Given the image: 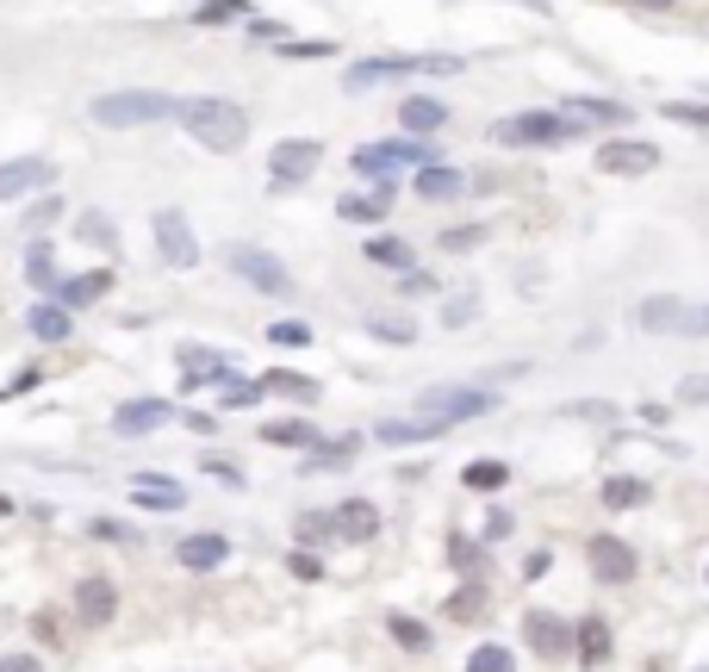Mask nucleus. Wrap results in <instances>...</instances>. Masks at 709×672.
I'll return each mask as SVG.
<instances>
[{
	"label": "nucleus",
	"instance_id": "obj_12",
	"mask_svg": "<svg viewBox=\"0 0 709 672\" xmlns=\"http://www.w3.org/2000/svg\"><path fill=\"white\" fill-rule=\"evenodd\" d=\"M597 169L604 174H653L660 169V150H653L648 137H616L597 150Z\"/></svg>",
	"mask_w": 709,
	"mask_h": 672
},
{
	"label": "nucleus",
	"instance_id": "obj_35",
	"mask_svg": "<svg viewBox=\"0 0 709 672\" xmlns=\"http://www.w3.org/2000/svg\"><path fill=\"white\" fill-rule=\"evenodd\" d=\"M467 672H517V660H511V648H499V641H485V648H473Z\"/></svg>",
	"mask_w": 709,
	"mask_h": 672
},
{
	"label": "nucleus",
	"instance_id": "obj_54",
	"mask_svg": "<svg viewBox=\"0 0 709 672\" xmlns=\"http://www.w3.org/2000/svg\"><path fill=\"white\" fill-rule=\"evenodd\" d=\"M0 517H13V499H7V492H0Z\"/></svg>",
	"mask_w": 709,
	"mask_h": 672
},
{
	"label": "nucleus",
	"instance_id": "obj_9",
	"mask_svg": "<svg viewBox=\"0 0 709 672\" xmlns=\"http://www.w3.org/2000/svg\"><path fill=\"white\" fill-rule=\"evenodd\" d=\"M57 169L44 156H20V162H0V200H25V193H50Z\"/></svg>",
	"mask_w": 709,
	"mask_h": 672
},
{
	"label": "nucleus",
	"instance_id": "obj_47",
	"mask_svg": "<svg viewBox=\"0 0 709 672\" xmlns=\"http://www.w3.org/2000/svg\"><path fill=\"white\" fill-rule=\"evenodd\" d=\"M0 672H44V660H38V653H7Z\"/></svg>",
	"mask_w": 709,
	"mask_h": 672
},
{
	"label": "nucleus",
	"instance_id": "obj_34",
	"mask_svg": "<svg viewBox=\"0 0 709 672\" xmlns=\"http://www.w3.org/2000/svg\"><path fill=\"white\" fill-rule=\"evenodd\" d=\"M604 504H610V511H634V504H648V480H610V486H604Z\"/></svg>",
	"mask_w": 709,
	"mask_h": 672
},
{
	"label": "nucleus",
	"instance_id": "obj_14",
	"mask_svg": "<svg viewBox=\"0 0 709 672\" xmlns=\"http://www.w3.org/2000/svg\"><path fill=\"white\" fill-rule=\"evenodd\" d=\"M318 162H324V144H311V137H287V144H274L268 174L281 181V187H287V181H306Z\"/></svg>",
	"mask_w": 709,
	"mask_h": 672
},
{
	"label": "nucleus",
	"instance_id": "obj_20",
	"mask_svg": "<svg viewBox=\"0 0 709 672\" xmlns=\"http://www.w3.org/2000/svg\"><path fill=\"white\" fill-rule=\"evenodd\" d=\"M230 542L225 536H187L181 542V567H193V573H211V567H225Z\"/></svg>",
	"mask_w": 709,
	"mask_h": 672
},
{
	"label": "nucleus",
	"instance_id": "obj_45",
	"mask_svg": "<svg viewBox=\"0 0 709 672\" xmlns=\"http://www.w3.org/2000/svg\"><path fill=\"white\" fill-rule=\"evenodd\" d=\"M268 337H274V343H287V349H306V343H311V330H306V324H274Z\"/></svg>",
	"mask_w": 709,
	"mask_h": 672
},
{
	"label": "nucleus",
	"instance_id": "obj_36",
	"mask_svg": "<svg viewBox=\"0 0 709 672\" xmlns=\"http://www.w3.org/2000/svg\"><path fill=\"white\" fill-rule=\"evenodd\" d=\"M448 616H455V623H480V616H485V592H480V585L455 592V597H448Z\"/></svg>",
	"mask_w": 709,
	"mask_h": 672
},
{
	"label": "nucleus",
	"instance_id": "obj_43",
	"mask_svg": "<svg viewBox=\"0 0 709 672\" xmlns=\"http://www.w3.org/2000/svg\"><path fill=\"white\" fill-rule=\"evenodd\" d=\"M678 399H685V405H709V374H685V380H678Z\"/></svg>",
	"mask_w": 709,
	"mask_h": 672
},
{
	"label": "nucleus",
	"instance_id": "obj_5",
	"mask_svg": "<svg viewBox=\"0 0 709 672\" xmlns=\"http://www.w3.org/2000/svg\"><path fill=\"white\" fill-rule=\"evenodd\" d=\"M423 418H442V423H460V418H485V411H492V392H485V386H430V392H423Z\"/></svg>",
	"mask_w": 709,
	"mask_h": 672
},
{
	"label": "nucleus",
	"instance_id": "obj_52",
	"mask_svg": "<svg viewBox=\"0 0 709 672\" xmlns=\"http://www.w3.org/2000/svg\"><path fill=\"white\" fill-rule=\"evenodd\" d=\"M622 7H634V13H666L672 0H622Z\"/></svg>",
	"mask_w": 709,
	"mask_h": 672
},
{
	"label": "nucleus",
	"instance_id": "obj_40",
	"mask_svg": "<svg viewBox=\"0 0 709 672\" xmlns=\"http://www.w3.org/2000/svg\"><path fill=\"white\" fill-rule=\"evenodd\" d=\"M392 635H399V648H411V653L430 648V629H423V623H411V616H392Z\"/></svg>",
	"mask_w": 709,
	"mask_h": 672
},
{
	"label": "nucleus",
	"instance_id": "obj_4",
	"mask_svg": "<svg viewBox=\"0 0 709 672\" xmlns=\"http://www.w3.org/2000/svg\"><path fill=\"white\" fill-rule=\"evenodd\" d=\"M560 137H573V118L560 113H511L492 125V144H511V150H548Z\"/></svg>",
	"mask_w": 709,
	"mask_h": 672
},
{
	"label": "nucleus",
	"instance_id": "obj_44",
	"mask_svg": "<svg viewBox=\"0 0 709 672\" xmlns=\"http://www.w3.org/2000/svg\"><path fill=\"white\" fill-rule=\"evenodd\" d=\"M367 330H374V337H386V343H411V337H418L411 324H386V318H367Z\"/></svg>",
	"mask_w": 709,
	"mask_h": 672
},
{
	"label": "nucleus",
	"instance_id": "obj_3",
	"mask_svg": "<svg viewBox=\"0 0 709 672\" xmlns=\"http://www.w3.org/2000/svg\"><path fill=\"white\" fill-rule=\"evenodd\" d=\"M455 69H460V57H367L343 76V88L348 94H367V88L399 81V76H455Z\"/></svg>",
	"mask_w": 709,
	"mask_h": 672
},
{
	"label": "nucleus",
	"instance_id": "obj_24",
	"mask_svg": "<svg viewBox=\"0 0 709 672\" xmlns=\"http://www.w3.org/2000/svg\"><path fill=\"white\" fill-rule=\"evenodd\" d=\"M399 118H404V132H411V137H430V132H442V125H448V113H442L436 100H404Z\"/></svg>",
	"mask_w": 709,
	"mask_h": 672
},
{
	"label": "nucleus",
	"instance_id": "obj_42",
	"mask_svg": "<svg viewBox=\"0 0 709 672\" xmlns=\"http://www.w3.org/2000/svg\"><path fill=\"white\" fill-rule=\"evenodd\" d=\"M76 231H81V243H100V250H113V225H106L100 212H94V218H81Z\"/></svg>",
	"mask_w": 709,
	"mask_h": 672
},
{
	"label": "nucleus",
	"instance_id": "obj_11",
	"mask_svg": "<svg viewBox=\"0 0 709 672\" xmlns=\"http://www.w3.org/2000/svg\"><path fill=\"white\" fill-rule=\"evenodd\" d=\"M156 250H162L169 269H199V243H193L181 212H156Z\"/></svg>",
	"mask_w": 709,
	"mask_h": 672
},
{
	"label": "nucleus",
	"instance_id": "obj_28",
	"mask_svg": "<svg viewBox=\"0 0 709 672\" xmlns=\"http://www.w3.org/2000/svg\"><path fill=\"white\" fill-rule=\"evenodd\" d=\"M106 293H113V269H94V274H81V281H69L62 299L69 306H88V299H106Z\"/></svg>",
	"mask_w": 709,
	"mask_h": 672
},
{
	"label": "nucleus",
	"instance_id": "obj_15",
	"mask_svg": "<svg viewBox=\"0 0 709 672\" xmlns=\"http://www.w3.org/2000/svg\"><path fill=\"white\" fill-rule=\"evenodd\" d=\"M330 536H336V542H374V536H380V511H374L367 499L336 504V511H330Z\"/></svg>",
	"mask_w": 709,
	"mask_h": 672
},
{
	"label": "nucleus",
	"instance_id": "obj_16",
	"mask_svg": "<svg viewBox=\"0 0 709 672\" xmlns=\"http://www.w3.org/2000/svg\"><path fill=\"white\" fill-rule=\"evenodd\" d=\"M76 616H81V623H94V629H100V623H113V616H118L113 579H81V585H76Z\"/></svg>",
	"mask_w": 709,
	"mask_h": 672
},
{
	"label": "nucleus",
	"instance_id": "obj_2",
	"mask_svg": "<svg viewBox=\"0 0 709 672\" xmlns=\"http://www.w3.org/2000/svg\"><path fill=\"white\" fill-rule=\"evenodd\" d=\"M181 100L156 94V88H118V94L94 100V125H113V132H131V125H156V118H174Z\"/></svg>",
	"mask_w": 709,
	"mask_h": 672
},
{
	"label": "nucleus",
	"instance_id": "obj_25",
	"mask_svg": "<svg viewBox=\"0 0 709 672\" xmlns=\"http://www.w3.org/2000/svg\"><path fill=\"white\" fill-rule=\"evenodd\" d=\"M237 20H255L250 0H199L193 7V25H237Z\"/></svg>",
	"mask_w": 709,
	"mask_h": 672
},
{
	"label": "nucleus",
	"instance_id": "obj_50",
	"mask_svg": "<svg viewBox=\"0 0 709 672\" xmlns=\"http://www.w3.org/2000/svg\"><path fill=\"white\" fill-rule=\"evenodd\" d=\"M511 536V511H492V523H485V542H504Z\"/></svg>",
	"mask_w": 709,
	"mask_h": 672
},
{
	"label": "nucleus",
	"instance_id": "obj_8",
	"mask_svg": "<svg viewBox=\"0 0 709 672\" xmlns=\"http://www.w3.org/2000/svg\"><path fill=\"white\" fill-rule=\"evenodd\" d=\"M641 330H653V337H697V311L685 306V299H672V293H653V299H641Z\"/></svg>",
	"mask_w": 709,
	"mask_h": 672
},
{
	"label": "nucleus",
	"instance_id": "obj_32",
	"mask_svg": "<svg viewBox=\"0 0 709 672\" xmlns=\"http://www.w3.org/2000/svg\"><path fill=\"white\" fill-rule=\"evenodd\" d=\"M460 480L473 486V492H499V486L511 480V467H504V462H467V467H460Z\"/></svg>",
	"mask_w": 709,
	"mask_h": 672
},
{
	"label": "nucleus",
	"instance_id": "obj_27",
	"mask_svg": "<svg viewBox=\"0 0 709 672\" xmlns=\"http://www.w3.org/2000/svg\"><path fill=\"white\" fill-rule=\"evenodd\" d=\"M131 499H137V504H150V511H174V504H181V486H169V480H144V474H137V480H131Z\"/></svg>",
	"mask_w": 709,
	"mask_h": 672
},
{
	"label": "nucleus",
	"instance_id": "obj_17",
	"mask_svg": "<svg viewBox=\"0 0 709 672\" xmlns=\"http://www.w3.org/2000/svg\"><path fill=\"white\" fill-rule=\"evenodd\" d=\"M156 423H169V399H125L113 411L118 436H144V430H156Z\"/></svg>",
	"mask_w": 709,
	"mask_h": 672
},
{
	"label": "nucleus",
	"instance_id": "obj_48",
	"mask_svg": "<svg viewBox=\"0 0 709 672\" xmlns=\"http://www.w3.org/2000/svg\"><path fill=\"white\" fill-rule=\"evenodd\" d=\"M225 399H230V405H255V399H262V386H243V380H230V386H225Z\"/></svg>",
	"mask_w": 709,
	"mask_h": 672
},
{
	"label": "nucleus",
	"instance_id": "obj_49",
	"mask_svg": "<svg viewBox=\"0 0 709 672\" xmlns=\"http://www.w3.org/2000/svg\"><path fill=\"white\" fill-rule=\"evenodd\" d=\"M567 418H592V423H604V418H616L610 405H567Z\"/></svg>",
	"mask_w": 709,
	"mask_h": 672
},
{
	"label": "nucleus",
	"instance_id": "obj_13",
	"mask_svg": "<svg viewBox=\"0 0 709 672\" xmlns=\"http://www.w3.org/2000/svg\"><path fill=\"white\" fill-rule=\"evenodd\" d=\"M585 560H592V573L604 579V585H629L634 579V548L616 536H592L585 542Z\"/></svg>",
	"mask_w": 709,
	"mask_h": 672
},
{
	"label": "nucleus",
	"instance_id": "obj_51",
	"mask_svg": "<svg viewBox=\"0 0 709 672\" xmlns=\"http://www.w3.org/2000/svg\"><path fill=\"white\" fill-rule=\"evenodd\" d=\"M287 567H293V573H299V579H324V567H318V560H311V555H293Z\"/></svg>",
	"mask_w": 709,
	"mask_h": 672
},
{
	"label": "nucleus",
	"instance_id": "obj_30",
	"mask_svg": "<svg viewBox=\"0 0 709 672\" xmlns=\"http://www.w3.org/2000/svg\"><path fill=\"white\" fill-rule=\"evenodd\" d=\"M32 337H38V343H62V337H69V311L62 306H32Z\"/></svg>",
	"mask_w": 709,
	"mask_h": 672
},
{
	"label": "nucleus",
	"instance_id": "obj_41",
	"mask_svg": "<svg viewBox=\"0 0 709 672\" xmlns=\"http://www.w3.org/2000/svg\"><path fill=\"white\" fill-rule=\"evenodd\" d=\"M485 243V225H455V231H442V250H473Z\"/></svg>",
	"mask_w": 709,
	"mask_h": 672
},
{
	"label": "nucleus",
	"instance_id": "obj_21",
	"mask_svg": "<svg viewBox=\"0 0 709 672\" xmlns=\"http://www.w3.org/2000/svg\"><path fill=\"white\" fill-rule=\"evenodd\" d=\"M386 206H392V187H374V193H355V200H343L336 206V218H348V225H374V218H386Z\"/></svg>",
	"mask_w": 709,
	"mask_h": 672
},
{
	"label": "nucleus",
	"instance_id": "obj_26",
	"mask_svg": "<svg viewBox=\"0 0 709 672\" xmlns=\"http://www.w3.org/2000/svg\"><path fill=\"white\" fill-rule=\"evenodd\" d=\"M442 430H448L442 418H418V423H380L374 436L380 442H430V436H442Z\"/></svg>",
	"mask_w": 709,
	"mask_h": 672
},
{
	"label": "nucleus",
	"instance_id": "obj_46",
	"mask_svg": "<svg viewBox=\"0 0 709 672\" xmlns=\"http://www.w3.org/2000/svg\"><path fill=\"white\" fill-rule=\"evenodd\" d=\"M268 386H274V392H299V399H311V392H318L311 380H293V374H268Z\"/></svg>",
	"mask_w": 709,
	"mask_h": 672
},
{
	"label": "nucleus",
	"instance_id": "obj_18",
	"mask_svg": "<svg viewBox=\"0 0 709 672\" xmlns=\"http://www.w3.org/2000/svg\"><path fill=\"white\" fill-rule=\"evenodd\" d=\"M573 653H579V667H610V623L604 616H585L573 629Z\"/></svg>",
	"mask_w": 709,
	"mask_h": 672
},
{
	"label": "nucleus",
	"instance_id": "obj_22",
	"mask_svg": "<svg viewBox=\"0 0 709 672\" xmlns=\"http://www.w3.org/2000/svg\"><path fill=\"white\" fill-rule=\"evenodd\" d=\"M367 262H380V269H392V274L418 269V255H411V243H404V237H367Z\"/></svg>",
	"mask_w": 709,
	"mask_h": 672
},
{
	"label": "nucleus",
	"instance_id": "obj_38",
	"mask_svg": "<svg viewBox=\"0 0 709 672\" xmlns=\"http://www.w3.org/2000/svg\"><path fill=\"white\" fill-rule=\"evenodd\" d=\"M448 560H455L460 573H480V567H485V548H480V542H467V536H448Z\"/></svg>",
	"mask_w": 709,
	"mask_h": 672
},
{
	"label": "nucleus",
	"instance_id": "obj_31",
	"mask_svg": "<svg viewBox=\"0 0 709 672\" xmlns=\"http://www.w3.org/2000/svg\"><path fill=\"white\" fill-rule=\"evenodd\" d=\"M25 281L38 293L57 287V255H50V243H32V255H25Z\"/></svg>",
	"mask_w": 709,
	"mask_h": 672
},
{
	"label": "nucleus",
	"instance_id": "obj_6",
	"mask_svg": "<svg viewBox=\"0 0 709 672\" xmlns=\"http://www.w3.org/2000/svg\"><path fill=\"white\" fill-rule=\"evenodd\" d=\"M436 156L423 150V144H362L355 150V174H367V181H386L392 169H430Z\"/></svg>",
	"mask_w": 709,
	"mask_h": 672
},
{
	"label": "nucleus",
	"instance_id": "obj_1",
	"mask_svg": "<svg viewBox=\"0 0 709 672\" xmlns=\"http://www.w3.org/2000/svg\"><path fill=\"white\" fill-rule=\"evenodd\" d=\"M181 132L193 137V144H206V150L230 156L243 150V137H250V113L237 106V100H218V94H199V100H181Z\"/></svg>",
	"mask_w": 709,
	"mask_h": 672
},
{
	"label": "nucleus",
	"instance_id": "obj_23",
	"mask_svg": "<svg viewBox=\"0 0 709 672\" xmlns=\"http://www.w3.org/2000/svg\"><path fill=\"white\" fill-rule=\"evenodd\" d=\"M460 187H467V174L448 169V162H430V169H418V193H423V200H455Z\"/></svg>",
	"mask_w": 709,
	"mask_h": 672
},
{
	"label": "nucleus",
	"instance_id": "obj_33",
	"mask_svg": "<svg viewBox=\"0 0 709 672\" xmlns=\"http://www.w3.org/2000/svg\"><path fill=\"white\" fill-rule=\"evenodd\" d=\"M348 455H355V436H343V442H318V448H311V462H306V474H330V467H343Z\"/></svg>",
	"mask_w": 709,
	"mask_h": 672
},
{
	"label": "nucleus",
	"instance_id": "obj_37",
	"mask_svg": "<svg viewBox=\"0 0 709 672\" xmlns=\"http://www.w3.org/2000/svg\"><path fill=\"white\" fill-rule=\"evenodd\" d=\"M473 318H480V299H473V293H455V299L442 306V324H448V330H467Z\"/></svg>",
	"mask_w": 709,
	"mask_h": 672
},
{
	"label": "nucleus",
	"instance_id": "obj_10",
	"mask_svg": "<svg viewBox=\"0 0 709 672\" xmlns=\"http://www.w3.org/2000/svg\"><path fill=\"white\" fill-rule=\"evenodd\" d=\"M523 641H529L541 660H567V653H573V629H567V616H554V611L523 616Z\"/></svg>",
	"mask_w": 709,
	"mask_h": 672
},
{
	"label": "nucleus",
	"instance_id": "obj_29",
	"mask_svg": "<svg viewBox=\"0 0 709 672\" xmlns=\"http://www.w3.org/2000/svg\"><path fill=\"white\" fill-rule=\"evenodd\" d=\"M262 436L268 442H281V448H318V430H311L306 418H281V423H268V430H262Z\"/></svg>",
	"mask_w": 709,
	"mask_h": 672
},
{
	"label": "nucleus",
	"instance_id": "obj_19",
	"mask_svg": "<svg viewBox=\"0 0 709 672\" xmlns=\"http://www.w3.org/2000/svg\"><path fill=\"white\" fill-rule=\"evenodd\" d=\"M560 118H579V125H622L629 106H622V100H597V94H573L560 106Z\"/></svg>",
	"mask_w": 709,
	"mask_h": 672
},
{
	"label": "nucleus",
	"instance_id": "obj_7",
	"mask_svg": "<svg viewBox=\"0 0 709 672\" xmlns=\"http://www.w3.org/2000/svg\"><path fill=\"white\" fill-rule=\"evenodd\" d=\"M230 269L243 274L255 293H274V299H281V293H293V274L281 269V255L255 250V243H237V250H230Z\"/></svg>",
	"mask_w": 709,
	"mask_h": 672
},
{
	"label": "nucleus",
	"instance_id": "obj_39",
	"mask_svg": "<svg viewBox=\"0 0 709 672\" xmlns=\"http://www.w3.org/2000/svg\"><path fill=\"white\" fill-rule=\"evenodd\" d=\"M660 113H666V118H678V125H690V132H704V137H709V106H690V100H666Z\"/></svg>",
	"mask_w": 709,
	"mask_h": 672
},
{
	"label": "nucleus",
	"instance_id": "obj_53",
	"mask_svg": "<svg viewBox=\"0 0 709 672\" xmlns=\"http://www.w3.org/2000/svg\"><path fill=\"white\" fill-rule=\"evenodd\" d=\"M697 337H709V306H704V311H697Z\"/></svg>",
	"mask_w": 709,
	"mask_h": 672
}]
</instances>
